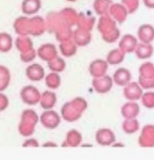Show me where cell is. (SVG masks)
<instances>
[{
    "label": "cell",
    "mask_w": 154,
    "mask_h": 160,
    "mask_svg": "<svg viewBox=\"0 0 154 160\" xmlns=\"http://www.w3.org/2000/svg\"><path fill=\"white\" fill-rule=\"evenodd\" d=\"M20 96L25 104L29 106H34L37 102H40V94L38 90L33 86H26L22 88L21 92H20Z\"/></svg>",
    "instance_id": "cell-1"
},
{
    "label": "cell",
    "mask_w": 154,
    "mask_h": 160,
    "mask_svg": "<svg viewBox=\"0 0 154 160\" xmlns=\"http://www.w3.org/2000/svg\"><path fill=\"white\" fill-rule=\"evenodd\" d=\"M60 121H61V118H60V115L58 114V112L52 111L50 109L45 111V112L40 115V122L43 123L44 127L48 128V129L56 128L58 126V124H60Z\"/></svg>",
    "instance_id": "cell-2"
},
{
    "label": "cell",
    "mask_w": 154,
    "mask_h": 160,
    "mask_svg": "<svg viewBox=\"0 0 154 160\" xmlns=\"http://www.w3.org/2000/svg\"><path fill=\"white\" fill-rule=\"evenodd\" d=\"M42 8V1L40 0H24L21 2V12L26 16L35 15L40 12Z\"/></svg>",
    "instance_id": "cell-3"
},
{
    "label": "cell",
    "mask_w": 154,
    "mask_h": 160,
    "mask_svg": "<svg viewBox=\"0 0 154 160\" xmlns=\"http://www.w3.org/2000/svg\"><path fill=\"white\" fill-rule=\"evenodd\" d=\"M96 140L100 145H111L115 142V135L111 129L103 128L97 131Z\"/></svg>",
    "instance_id": "cell-4"
},
{
    "label": "cell",
    "mask_w": 154,
    "mask_h": 160,
    "mask_svg": "<svg viewBox=\"0 0 154 160\" xmlns=\"http://www.w3.org/2000/svg\"><path fill=\"white\" fill-rule=\"evenodd\" d=\"M26 75L31 81H40L45 78V71L40 64H32L26 69Z\"/></svg>",
    "instance_id": "cell-5"
},
{
    "label": "cell",
    "mask_w": 154,
    "mask_h": 160,
    "mask_svg": "<svg viewBox=\"0 0 154 160\" xmlns=\"http://www.w3.org/2000/svg\"><path fill=\"white\" fill-rule=\"evenodd\" d=\"M37 53L40 56V58L42 60H45V61H51L55 58L56 56V49H55V46L53 44H44L40 47V49L37 50Z\"/></svg>",
    "instance_id": "cell-6"
},
{
    "label": "cell",
    "mask_w": 154,
    "mask_h": 160,
    "mask_svg": "<svg viewBox=\"0 0 154 160\" xmlns=\"http://www.w3.org/2000/svg\"><path fill=\"white\" fill-rule=\"evenodd\" d=\"M113 80L118 86H127L131 80V72L127 68H118L114 74Z\"/></svg>",
    "instance_id": "cell-7"
},
{
    "label": "cell",
    "mask_w": 154,
    "mask_h": 160,
    "mask_svg": "<svg viewBox=\"0 0 154 160\" xmlns=\"http://www.w3.org/2000/svg\"><path fill=\"white\" fill-rule=\"evenodd\" d=\"M107 69V63L102 60H96L91 63L89 66V72L94 77L99 78L101 76H104L105 72Z\"/></svg>",
    "instance_id": "cell-8"
},
{
    "label": "cell",
    "mask_w": 154,
    "mask_h": 160,
    "mask_svg": "<svg viewBox=\"0 0 154 160\" xmlns=\"http://www.w3.org/2000/svg\"><path fill=\"white\" fill-rule=\"evenodd\" d=\"M138 35L142 43L148 44L154 40V28L149 25H142L138 29Z\"/></svg>",
    "instance_id": "cell-9"
},
{
    "label": "cell",
    "mask_w": 154,
    "mask_h": 160,
    "mask_svg": "<svg viewBox=\"0 0 154 160\" xmlns=\"http://www.w3.org/2000/svg\"><path fill=\"white\" fill-rule=\"evenodd\" d=\"M40 106L44 108V109L48 110V109H52L54 107V105L56 104V95L55 93L53 92H45L44 94L40 96Z\"/></svg>",
    "instance_id": "cell-10"
},
{
    "label": "cell",
    "mask_w": 154,
    "mask_h": 160,
    "mask_svg": "<svg viewBox=\"0 0 154 160\" xmlns=\"http://www.w3.org/2000/svg\"><path fill=\"white\" fill-rule=\"evenodd\" d=\"M113 86V79L109 76H104V83H102V78L95 80L94 87L98 93H106Z\"/></svg>",
    "instance_id": "cell-11"
},
{
    "label": "cell",
    "mask_w": 154,
    "mask_h": 160,
    "mask_svg": "<svg viewBox=\"0 0 154 160\" xmlns=\"http://www.w3.org/2000/svg\"><path fill=\"white\" fill-rule=\"evenodd\" d=\"M13 38L9 33H0V52H7L12 49Z\"/></svg>",
    "instance_id": "cell-12"
},
{
    "label": "cell",
    "mask_w": 154,
    "mask_h": 160,
    "mask_svg": "<svg viewBox=\"0 0 154 160\" xmlns=\"http://www.w3.org/2000/svg\"><path fill=\"white\" fill-rule=\"evenodd\" d=\"M140 95H142V90L136 86V83H131L124 89V96L129 100H136Z\"/></svg>",
    "instance_id": "cell-13"
},
{
    "label": "cell",
    "mask_w": 154,
    "mask_h": 160,
    "mask_svg": "<svg viewBox=\"0 0 154 160\" xmlns=\"http://www.w3.org/2000/svg\"><path fill=\"white\" fill-rule=\"evenodd\" d=\"M10 81H11L10 71L6 66L0 65V92L4 91L9 87Z\"/></svg>",
    "instance_id": "cell-14"
},
{
    "label": "cell",
    "mask_w": 154,
    "mask_h": 160,
    "mask_svg": "<svg viewBox=\"0 0 154 160\" xmlns=\"http://www.w3.org/2000/svg\"><path fill=\"white\" fill-rule=\"evenodd\" d=\"M135 44H136V38L133 37V35L127 34L122 38V41L120 43V49L128 51V52H131L135 49Z\"/></svg>",
    "instance_id": "cell-15"
},
{
    "label": "cell",
    "mask_w": 154,
    "mask_h": 160,
    "mask_svg": "<svg viewBox=\"0 0 154 160\" xmlns=\"http://www.w3.org/2000/svg\"><path fill=\"white\" fill-rule=\"evenodd\" d=\"M45 80L47 87L52 90L58 89L61 84V77L58 73H50L49 75L45 76Z\"/></svg>",
    "instance_id": "cell-16"
},
{
    "label": "cell",
    "mask_w": 154,
    "mask_h": 160,
    "mask_svg": "<svg viewBox=\"0 0 154 160\" xmlns=\"http://www.w3.org/2000/svg\"><path fill=\"white\" fill-rule=\"evenodd\" d=\"M123 110H128L127 113H123L124 118H134L136 115L139 112V107H138L137 104H134V102H129V104H125L122 108Z\"/></svg>",
    "instance_id": "cell-17"
},
{
    "label": "cell",
    "mask_w": 154,
    "mask_h": 160,
    "mask_svg": "<svg viewBox=\"0 0 154 160\" xmlns=\"http://www.w3.org/2000/svg\"><path fill=\"white\" fill-rule=\"evenodd\" d=\"M81 140H82V137L79 131L73 129V130H70L67 133V140H66V142H68V145L77 146L80 144Z\"/></svg>",
    "instance_id": "cell-18"
},
{
    "label": "cell",
    "mask_w": 154,
    "mask_h": 160,
    "mask_svg": "<svg viewBox=\"0 0 154 160\" xmlns=\"http://www.w3.org/2000/svg\"><path fill=\"white\" fill-rule=\"evenodd\" d=\"M107 61L111 64H118L123 61V53L119 50H113L107 55Z\"/></svg>",
    "instance_id": "cell-19"
},
{
    "label": "cell",
    "mask_w": 154,
    "mask_h": 160,
    "mask_svg": "<svg viewBox=\"0 0 154 160\" xmlns=\"http://www.w3.org/2000/svg\"><path fill=\"white\" fill-rule=\"evenodd\" d=\"M16 45L18 47V50H30L32 49V41L30 40L29 38H17V42H16Z\"/></svg>",
    "instance_id": "cell-20"
},
{
    "label": "cell",
    "mask_w": 154,
    "mask_h": 160,
    "mask_svg": "<svg viewBox=\"0 0 154 160\" xmlns=\"http://www.w3.org/2000/svg\"><path fill=\"white\" fill-rule=\"evenodd\" d=\"M124 124L129 125V127L123 125V129H124L125 132H128V133L134 132V131L137 130L138 127H139V126H138V122H137V121H135V120H133V118H129L128 121H125Z\"/></svg>",
    "instance_id": "cell-21"
},
{
    "label": "cell",
    "mask_w": 154,
    "mask_h": 160,
    "mask_svg": "<svg viewBox=\"0 0 154 160\" xmlns=\"http://www.w3.org/2000/svg\"><path fill=\"white\" fill-rule=\"evenodd\" d=\"M146 49L143 50L142 45L139 46L137 49V56L139 59H146V58H150V56L152 55V47L150 45L146 46Z\"/></svg>",
    "instance_id": "cell-22"
},
{
    "label": "cell",
    "mask_w": 154,
    "mask_h": 160,
    "mask_svg": "<svg viewBox=\"0 0 154 160\" xmlns=\"http://www.w3.org/2000/svg\"><path fill=\"white\" fill-rule=\"evenodd\" d=\"M142 104L145 106H147L149 109L154 107V93L149 92L146 93L142 96Z\"/></svg>",
    "instance_id": "cell-23"
},
{
    "label": "cell",
    "mask_w": 154,
    "mask_h": 160,
    "mask_svg": "<svg viewBox=\"0 0 154 160\" xmlns=\"http://www.w3.org/2000/svg\"><path fill=\"white\" fill-rule=\"evenodd\" d=\"M9 106V99L4 94L0 93V111H3L6 110Z\"/></svg>",
    "instance_id": "cell-24"
},
{
    "label": "cell",
    "mask_w": 154,
    "mask_h": 160,
    "mask_svg": "<svg viewBox=\"0 0 154 160\" xmlns=\"http://www.w3.org/2000/svg\"><path fill=\"white\" fill-rule=\"evenodd\" d=\"M28 142H29V143H25V144H24V146L30 145V144H33V145H34V146H37V145H38V144H37V141H36V140H29Z\"/></svg>",
    "instance_id": "cell-25"
},
{
    "label": "cell",
    "mask_w": 154,
    "mask_h": 160,
    "mask_svg": "<svg viewBox=\"0 0 154 160\" xmlns=\"http://www.w3.org/2000/svg\"><path fill=\"white\" fill-rule=\"evenodd\" d=\"M67 1H76V0H67Z\"/></svg>",
    "instance_id": "cell-26"
}]
</instances>
